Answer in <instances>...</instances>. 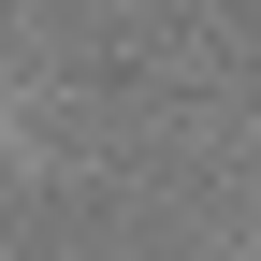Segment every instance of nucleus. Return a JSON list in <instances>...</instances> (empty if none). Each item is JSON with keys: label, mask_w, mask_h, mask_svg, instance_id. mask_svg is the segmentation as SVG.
Segmentation results:
<instances>
[{"label": "nucleus", "mask_w": 261, "mask_h": 261, "mask_svg": "<svg viewBox=\"0 0 261 261\" xmlns=\"http://www.w3.org/2000/svg\"><path fill=\"white\" fill-rule=\"evenodd\" d=\"M0 130H15V87H0Z\"/></svg>", "instance_id": "f257e3e1"}]
</instances>
